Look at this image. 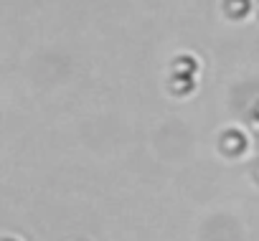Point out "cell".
I'll list each match as a JSON object with an SVG mask.
<instances>
[{"label": "cell", "mask_w": 259, "mask_h": 241, "mask_svg": "<svg viewBox=\"0 0 259 241\" xmlns=\"http://www.w3.org/2000/svg\"><path fill=\"white\" fill-rule=\"evenodd\" d=\"M221 150H224L226 155L236 158V155H241V153L246 150V137H244L239 130H229V132H224V137H221Z\"/></svg>", "instance_id": "cell-1"}, {"label": "cell", "mask_w": 259, "mask_h": 241, "mask_svg": "<svg viewBox=\"0 0 259 241\" xmlns=\"http://www.w3.org/2000/svg\"><path fill=\"white\" fill-rule=\"evenodd\" d=\"M254 117H259V102H256V107H254Z\"/></svg>", "instance_id": "cell-5"}, {"label": "cell", "mask_w": 259, "mask_h": 241, "mask_svg": "<svg viewBox=\"0 0 259 241\" xmlns=\"http://www.w3.org/2000/svg\"><path fill=\"white\" fill-rule=\"evenodd\" d=\"M173 66H176V74H193L198 69V64H196L193 56H178L173 61Z\"/></svg>", "instance_id": "cell-4"}, {"label": "cell", "mask_w": 259, "mask_h": 241, "mask_svg": "<svg viewBox=\"0 0 259 241\" xmlns=\"http://www.w3.org/2000/svg\"><path fill=\"white\" fill-rule=\"evenodd\" d=\"M6 241H13V238H6Z\"/></svg>", "instance_id": "cell-8"}, {"label": "cell", "mask_w": 259, "mask_h": 241, "mask_svg": "<svg viewBox=\"0 0 259 241\" xmlns=\"http://www.w3.org/2000/svg\"><path fill=\"white\" fill-rule=\"evenodd\" d=\"M224 11L231 18H244L251 11V0H224Z\"/></svg>", "instance_id": "cell-2"}, {"label": "cell", "mask_w": 259, "mask_h": 241, "mask_svg": "<svg viewBox=\"0 0 259 241\" xmlns=\"http://www.w3.org/2000/svg\"><path fill=\"white\" fill-rule=\"evenodd\" d=\"M254 175H256V180H259V163H256V170H254Z\"/></svg>", "instance_id": "cell-6"}, {"label": "cell", "mask_w": 259, "mask_h": 241, "mask_svg": "<svg viewBox=\"0 0 259 241\" xmlns=\"http://www.w3.org/2000/svg\"><path fill=\"white\" fill-rule=\"evenodd\" d=\"M193 76L191 74H176L173 76V91H178V94H188V91H193Z\"/></svg>", "instance_id": "cell-3"}, {"label": "cell", "mask_w": 259, "mask_h": 241, "mask_svg": "<svg viewBox=\"0 0 259 241\" xmlns=\"http://www.w3.org/2000/svg\"><path fill=\"white\" fill-rule=\"evenodd\" d=\"M256 8H259V0H256Z\"/></svg>", "instance_id": "cell-7"}]
</instances>
